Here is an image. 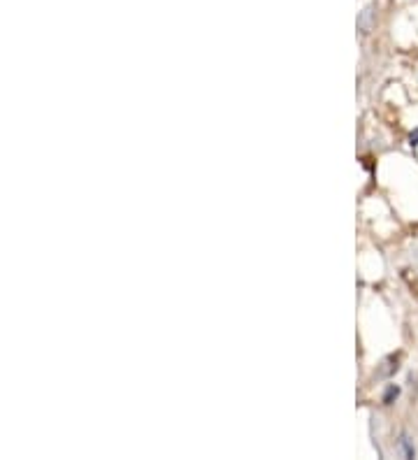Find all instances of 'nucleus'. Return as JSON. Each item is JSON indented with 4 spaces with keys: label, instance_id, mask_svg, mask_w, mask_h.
I'll return each instance as SVG.
<instances>
[{
    "label": "nucleus",
    "instance_id": "obj_1",
    "mask_svg": "<svg viewBox=\"0 0 418 460\" xmlns=\"http://www.w3.org/2000/svg\"><path fill=\"white\" fill-rule=\"evenodd\" d=\"M397 447L402 451V456L407 460H414L416 458V449H414V439L409 437V432H400V439H397Z\"/></svg>",
    "mask_w": 418,
    "mask_h": 460
},
{
    "label": "nucleus",
    "instance_id": "obj_2",
    "mask_svg": "<svg viewBox=\"0 0 418 460\" xmlns=\"http://www.w3.org/2000/svg\"><path fill=\"white\" fill-rule=\"evenodd\" d=\"M358 28H360V33H370V28H372V10H370V7H367V10L360 14Z\"/></svg>",
    "mask_w": 418,
    "mask_h": 460
},
{
    "label": "nucleus",
    "instance_id": "obj_3",
    "mask_svg": "<svg viewBox=\"0 0 418 460\" xmlns=\"http://www.w3.org/2000/svg\"><path fill=\"white\" fill-rule=\"evenodd\" d=\"M400 398V386H395V384H390L388 389H386V393H383V405H393Z\"/></svg>",
    "mask_w": 418,
    "mask_h": 460
},
{
    "label": "nucleus",
    "instance_id": "obj_4",
    "mask_svg": "<svg viewBox=\"0 0 418 460\" xmlns=\"http://www.w3.org/2000/svg\"><path fill=\"white\" fill-rule=\"evenodd\" d=\"M409 144H412V146H418V128L414 130L412 135H409Z\"/></svg>",
    "mask_w": 418,
    "mask_h": 460
}]
</instances>
